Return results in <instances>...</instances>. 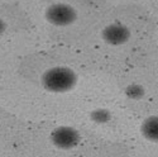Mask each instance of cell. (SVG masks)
<instances>
[{
    "instance_id": "cell-1",
    "label": "cell",
    "mask_w": 158,
    "mask_h": 157,
    "mask_svg": "<svg viewBox=\"0 0 158 157\" xmlns=\"http://www.w3.org/2000/svg\"><path fill=\"white\" fill-rule=\"evenodd\" d=\"M78 76L71 67L55 66L43 72L41 83L44 90L55 94H63L73 90L77 85Z\"/></svg>"
},
{
    "instance_id": "cell-2",
    "label": "cell",
    "mask_w": 158,
    "mask_h": 157,
    "mask_svg": "<svg viewBox=\"0 0 158 157\" xmlns=\"http://www.w3.org/2000/svg\"><path fill=\"white\" fill-rule=\"evenodd\" d=\"M44 18L48 23L55 27H69L77 19V11L73 6L64 4V3H56L49 5L44 11Z\"/></svg>"
},
{
    "instance_id": "cell-3",
    "label": "cell",
    "mask_w": 158,
    "mask_h": 157,
    "mask_svg": "<svg viewBox=\"0 0 158 157\" xmlns=\"http://www.w3.org/2000/svg\"><path fill=\"white\" fill-rule=\"evenodd\" d=\"M51 142L56 148L62 151H69L78 146L81 142L80 132L70 125H60L52 130L49 136Z\"/></svg>"
},
{
    "instance_id": "cell-4",
    "label": "cell",
    "mask_w": 158,
    "mask_h": 157,
    "mask_svg": "<svg viewBox=\"0 0 158 157\" xmlns=\"http://www.w3.org/2000/svg\"><path fill=\"white\" fill-rule=\"evenodd\" d=\"M130 29L123 23H111L101 31L102 41L110 46H123L130 39Z\"/></svg>"
},
{
    "instance_id": "cell-5",
    "label": "cell",
    "mask_w": 158,
    "mask_h": 157,
    "mask_svg": "<svg viewBox=\"0 0 158 157\" xmlns=\"http://www.w3.org/2000/svg\"><path fill=\"white\" fill-rule=\"evenodd\" d=\"M140 134L144 139L158 143V115H149L140 124Z\"/></svg>"
},
{
    "instance_id": "cell-6",
    "label": "cell",
    "mask_w": 158,
    "mask_h": 157,
    "mask_svg": "<svg viewBox=\"0 0 158 157\" xmlns=\"http://www.w3.org/2000/svg\"><path fill=\"white\" fill-rule=\"evenodd\" d=\"M124 95L130 100H142L146 96V89L140 84L133 83V84H129L128 86H125Z\"/></svg>"
},
{
    "instance_id": "cell-7",
    "label": "cell",
    "mask_w": 158,
    "mask_h": 157,
    "mask_svg": "<svg viewBox=\"0 0 158 157\" xmlns=\"http://www.w3.org/2000/svg\"><path fill=\"white\" fill-rule=\"evenodd\" d=\"M90 119L96 124H106L111 121V112L105 108H96L90 112Z\"/></svg>"
},
{
    "instance_id": "cell-8",
    "label": "cell",
    "mask_w": 158,
    "mask_h": 157,
    "mask_svg": "<svg viewBox=\"0 0 158 157\" xmlns=\"http://www.w3.org/2000/svg\"><path fill=\"white\" fill-rule=\"evenodd\" d=\"M5 29H6V24L2 18H0V34H3L5 32Z\"/></svg>"
}]
</instances>
